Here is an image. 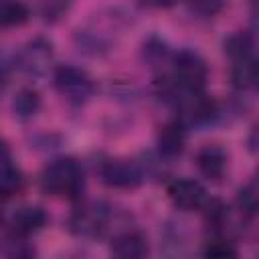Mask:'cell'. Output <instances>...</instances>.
<instances>
[{"label": "cell", "instance_id": "6da1fadb", "mask_svg": "<svg viewBox=\"0 0 259 259\" xmlns=\"http://www.w3.org/2000/svg\"><path fill=\"white\" fill-rule=\"evenodd\" d=\"M40 184L53 196L79 198L85 186L83 168L75 158H57L42 170Z\"/></svg>", "mask_w": 259, "mask_h": 259}, {"label": "cell", "instance_id": "7a4b0ae2", "mask_svg": "<svg viewBox=\"0 0 259 259\" xmlns=\"http://www.w3.org/2000/svg\"><path fill=\"white\" fill-rule=\"evenodd\" d=\"M172 73L170 79L180 91H202L206 83V63L204 59L194 51H178L172 55L170 61Z\"/></svg>", "mask_w": 259, "mask_h": 259}, {"label": "cell", "instance_id": "3957f363", "mask_svg": "<svg viewBox=\"0 0 259 259\" xmlns=\"http://www.w3.org/2000/svg\"><path fill=\"white\" fill-rule=\"evenodd\" d=\"M53 83L59 95L69 101L71 105H83L93 95V81L91 77L73 65H59L53 71Z\"/></svg>", "mask_w": 259, "mask_h": 259}, {"label": "cell", "instance_id": "277c9868", "mask_svg": "<svg viewBox=\"0 0 259 259\" xmlns=\"http://www.w3.org/2000/svg\"><path fill=\"white\" fill-rule=\"evenodd\" d=\"M109 206L103 202H83L69 219V227L77 237H99L109 225Z\"/></svg>", "mask_w": 259, "mask_h": 259}, {"label": "cell", "instance_id": "5b68a950", "mask_svg": "<svg viewBox=\"0 0 259 259\" xmlns=\"http://www.w3.org/2000/svg\"><path fill=\"white\" fill-rule=\"evenodd\" d=\"M99 176L101 180L111 186V188H136L142 184L144 180V170L138 162L134 160H123V158H115V160H107L101 164L99 168Z\"/></svg>", "mask_w": 259, "mask_h": 259}, {"label": "cell", "instance_id": "8992f818", "mask_svg": "<svg viewBox=\"0 0 259 259\" xmlns=\"http://www.w3.org/2000/svg\"><path fill=\"white\" fill-rule=\"evenodd\" d=\"M53 65V45L47 38H34L18 55V69L26 75H45Z\"/></svg>", "mask_w": 259, "mask_h": 259}, {"label": "cell", "instance_id": "52a82bcc", "mask_svg": "<svg viewBox=\"0 0 259 259\" xmlns=\"http://www.w3.org/2000/svg\"><path fill=\"white\" fill-rule=\"evenodd\" d=\"M168 196L174 202V206L182 210H194L200 208L206 200V190L200 182L190 178H178L168 186Z\"/></svg>", "mask_w": 259, "mask_h": 259}, {"label": "cell", "instance_id": "ba28073f", "mask_svg": "<svg viewBox=\"0 0 259 259\" xmlns=\"http://www.w3.org/2000/svg\"><path fill=\"white\" fill-rule=\"evenodd\" d=\"M227 162H229L227 152H225L221 146H217V144H208V146L200 148L198 154H196L198 172H200L206 180H210V182H219V180L225 176V172H227Z\"/></svg>", "mask_w": 259, "mask_h": 259}, {"label": "cell", "instance_id": "9c48e42d", "mask_svg": "<svg viewBox=\"0 0 259 259\" xmlns=\"http://www.w3.org/2000/svg\"><path fill=\"white\" fill-rule=\"evenodd\" d=\"M47 225V212L40 206H20L10 217V229L18 237H28Z\"/></svg>", "mask_w": 259, "mask_h": 259}, {"label": "cell", "instance_id": "30bf717a", "mask_svg": "<svg viewBox=\"0 0 259 259\" xmlns=\"http://www.w3.org/2000/svg\"><path fill=\"white\" fill-rule=\"evenodd\" d=\"M111 253L121 259H140L148 255V239L140 231H123L113 237Z\"/></svg>", "mask_w": 259, "mask_h": 259}, {"label": "cell", "instance_id": "8fae6325", "mask_svg": "<svg viewBox=\"0 0 259 259\" xmlns=\"http://www.w3.org/2000/svg\"><path fill=\"white\" fill-rule=\"evenodd\" d=\"M184 142H186V132L180 121H170V123L162 125L158 132V138H156L158 152L164 158L180 156L184 150Z\"/></svg>", "mask_w": 259, "mask_h": 259}, {"label": "cell", "instance_id": "7c38bea8", "mask_svg": "<svg viewBox=\"0 0 259 259\" xmlns=\"http://www.w3.org/2000/svg\"><path fill=\"white\" fill-rule=\"evenodd\" d=\"M225 53L231 63H241L247 59H255V42L249 32H235L225 40Z\"/></svg>", "mask_w": 259, "mask_h": 259}, {"label": "cell", "instance_id": "4fadbf2b", "mask_svg": "<svg viewBox=\"0 0 259 259\" xmlns=\"http://www.w3.org/2000/svg\"><path fill=\"white\" fill-rule=\"evenodd\" d=\"M172 55L174 53L170 51V47L166 45V40H162L160 36H150L144 42V49H142V57H144V61L152 69H162V67L170 65Z\"/></svg>", "mask_w": 259, "mask_h": 259}, {"label": "cell", "instance_id": "5bb4252c", "mask_svg": "<svg viewBox=\"0 0 259 259\" xmlns=\"http://www.w3.org/2000/svg\"><path fill=\"white\" fill-rule=\"evenodd\" d=\"M40 109V95L32 87H22L12 99V111L18 119H30Z\"/></svg>", "mask_w": 259, "mask_h": 259}, {"label": "cell", "instance_id": "9a60e30c", "mask_svg": "<svg viewBox=\"0 0 259 259\" xmlns=\"http://www.w3.org/2000/svg\"><path fill=\"white\" fill-rule=\"evenodd\" d=\"M231 79H233V85L239 91H251L257 85V61L247 59V61H241V63H233Z\"/></svg>", "mask_w": 259, "mask_h": 259}, {"label": "cell", "instance_id": "2e32d148", "mask_svg": "<svg viewBox=\"0 0 259 259\" xmlns=\"http://www.w3.org/2000/svg\"><path fill=\"white\" fill-rule=\"evenodd\" d=\"M30 12L20 0H0V28L20 26L28 20Z\"/></svg>", "mask_w": 259, "mask_h": 259}, {"label": "cell", "instance_id": "e0dca14e", "mask_svg": "<svg viewBox=\"0 0 259 259\" xmlns=\"http://www.w3.org/2000/svg\"><path fill=\"white\" fill-rule=\"evenodd\" d=\"M22 186H24V178L18 168H14L12 164L0 166V198H10L18 194Z\"/></svg>", "mask_w": 259, "mask_h": 259}, {"label": "cell", "instance_id": "ac0fdd59", "mask_svg": "<svg viewBox=\"0 0 259 259\" xmlns=\"http://www.w3.org/2000/svg\"><path fill=\"white\" fill-rule=\"evenodd\" d=\"M237 206H239L241 214L247 217V219H253L257 214V208H259V190H257V182L255 180L247 182L239 190V194H237Z\"/></svg>", "mask_w": 259, "mask_h": 259}, {"label": "cell", "instance_id": "d6986e66", "mask_svg": "<svg viewBox=\"0 0 259 259\" xmlns=\"http://www.w3.org/2000/svg\"><path fill=\"white\" fill-rule=\"evenodd\" d=\"M204 255L206 257H217V259H227V257H237V247L233 245V241L227 235L214 233V237L206 243L204 247Z\"/></svg>", "mask_w": 259, "mask_h": 259}, {"label": "cell", "instance_id": "ffe728a7", "mask_svg": "<svg viewBox=\"0 0 259 259\" xmlns=\"http://www.w3.org/2000/svg\"><path fill=\"white\" fill-rule=\"evenodd\" d=\"M223 4H225V0H188V6H190L194 12L202 14V16H212V14H217V12L223 8Z\"/></svg>", "mask_w": 259, "mask_h": 259}, {"label": "cell", "instance_id": "44dd1931", "mask_svg": "<svg viewBox=\"0 0 259 259\" xmlns=\"http://www.w3.org/2000/svg\"><path fill=\"white\" fill-rule=\"evenodd\" d=\"M71 0H45V14L47 18H57L69 8Z\"/></svg>", "mask_w": 259, "mask_h": 259}, {"label": "cell", "instance_id": "7402d4cb", "mask_svg": "<svg viewBox=\"0 0 259 259\" xmlns=\"http://www.w3.org/2000/svg\"><path fill=\"white\" fill-rule=\"evenodd\" d=\"M136 2L142 4V6H148V8H168L176 0H136Z\"/></svg>", "mask_w": 259, "mask_h": 259}, {"label": "cell", "instance_id": "603a6c76", "mask_svg": "<svg viewBox=\"0 0 259 259\" xmlns=\"http://www.w3.org/2000/svg\"><path fill=\"white\" fill-rule=\"evenodd\" d=\"M10 158H12V154H10V146L6 144V140L0 138V166L10 164Z\"/></svg>", "mask_w": 259, "mask_h": 259}]
</instances>
